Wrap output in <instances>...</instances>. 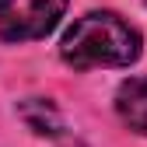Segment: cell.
I'll return each mask as SVG.
<instances>
[{
	"mask_svg": "<svg viewBox=\"0 0 147 147\" xmlns=\"http://www.w3.org/2000/svg\"><path fill=\"white\" fill-rule=\"evenodd\" d=\"M116 109L123 123L130 130L147 137V77H130L119 84V95H116Z\"/></svg>",
	"mask_w": 147,
	"mask_h": 147,
	"instance_id": "3957f363",
	"label": "cell"
},
{
	"mask_svg": "<svg viewBox=\"0 0 147 147\" xmlns=\"http://www.w3.org/2000/svg\"><path fill=\"white\" fill-rule=\"evenodd\" d=\"M21 116H25V123L35 133H56L60 130V119H56V112H53V105H46L42 98H28L21 105Z\"/></svg>",
	"mask_w": 147,
	"mask_h": 147,
	"instance_id": "277c9868",
	"label": "cell"
},
{
	"mask_svg": "<svg viewBox=\"0 0 147 147\" xmlns=\"http://www.w3.org/2000/svg\"><path fill=\"white\" fill-rule=\"evenodd\" d=\"M63 60L74 70L88 67H130L140 56V35L112 11H91L63 35Z\"/></svg>",
	"mask_w": 147,
	"mask_h": 147,
	"instance_id": "6da1fadb",
	"label": "cell"
},
{
	"mask_svg": "<svg viewBox=\"0 0 147 147\" xmlns=\"http://www.w3.org/2000/svg\"><path fill=\"white\" fill-rule=\"evenodd\" d=\"M70 0H0V35L7 42L42 39L60 25Z\"/></svg>",
	"mask_w": 147,
	"mask_h": 147,
	"instance_id": "7a4b0ae2",
	"label": "cell"
}]
</instances>
